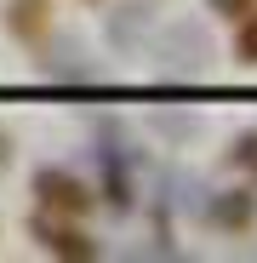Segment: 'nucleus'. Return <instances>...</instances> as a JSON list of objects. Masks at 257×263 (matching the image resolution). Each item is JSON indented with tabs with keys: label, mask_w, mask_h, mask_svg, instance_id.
<instances>
[{
	"label": "nucleus",
	"mask_w": 257,
	"mask_h": 263,
	"mask_svg": "<svg viewBox=\"0 0 257 263\" xmlns=\"http://www.w3.org/2000/svg\"><path fill=\"white\" fill-rule=\"evenodd\" d=\"M40 74L57 80V86H92V80H103V63L92 58V46L80 34H52L46 58H40Z\"/></svg>",
	"instance_id": "f03ea898"
},
{
	"label": "nucleus",
	"mask_w": 257,
	"mask_h": 263,
	"mask_svg": "<svg viewBox=\"0 0 257 263\" xmlns=\"http://www.w3.org/2000/svg\"><path fill=\"white\" fill-rule=\"evenodd\" d=\"M154 23H160V6L154 0H126V6H114L109 12V46L114 52H132V46H143V40L154 34Z\"/></svg>",
	"instance_id": "20e7f679"
},
{
	"label": "nucleus",
	"mask_w": 257,
	"mask_h": 263,
	"mask_svg": "<svg viewBox=\"0 0 257 263\" xmlns=\"http://www.w3.org/2000/svg\"><path fill=\"white\" fill-rule=\"evenodd\" d=\"M6 166H12V132L0 126V172H6Z\"/></svg>",
	"instance_id": "9b49d317"
},
{
	"label": "nucleus",
	"mask_w": 257,
	"mask_h": 263,
	"mask_svg": "<svg viewBox=\"0 0 257 263\" xmlns=\"http://www.w3.org/2000/svg\"><path fill=\"white\" fill-rule=\"evenodd\" d=\"M229 160H234V166H246L251 178H257V132H246V138H240V143L229 149Z\"/></svg>",
	"instance_id": "1a4fd4ad"
},
{
	"label": "nucleus",
	"mask_w": 257,
	"mask_h": 263,
	"mask_svg": "<svg viewBox=\"0 0 257 263\" xmlns=\"http://www.w3.org/2000/svg\"><path fill=\"white\" fill-rule=\"evenodd\" d=\"M234 63H257V6L240 17V29H234Z\"/></svg>",
	"instance_id": "6e6552de"
},
{
	"label": "nucleus",
	"mask_w": 257,
	"mask_h": 263,
	"mask_svg": "<svg viewBox=\"0 0 257 263\" xmlns=\"http://www.w3.org/2000/svg\"><path fill=\"white\" fill-rule=\"evenodd\" d=\"M206 6L218 12V17H246V12L257 6V0H206Z\"/></svg>",
	"instance_id": "9d476101"
},
{
	"label": "nucleus",
	"mask_w": 257,
	"mask_h": 263,
	"mask_svg": "<svg viewBox=\"0 0 257 263\" xmlns=\"http://www.w3.org/2000/svg\"><path fill=\"white\" fill-rule=\"evenodd\" d=\"M154 58H160V74L171 80H200L211 63H218V46H211V34L206 23H166L160 40H154Z\"/></svg>",
	"instance_id": "f257e3e1"
},
{
	"label": "nucleus",
	"mask_w": 257,
	"mask_h": 263,
	"mask_svg": "<svg viewBox=\"0 0 257 263\" xmlns=\"http://www.w3.org/2000/svg\"><path fill=\"white\" fill-rule=\"evenodd\" d=\"M46 23H52V0H12L6 6V29L23 34V40L46 34Z\"/></svg>",
	"instance_id": "0eeeda50"
},
{
	"label": "nucleus",
	"mask_w": 257,
	"mask_h": 263,
	"mask_svg": "<svg viewBox=\"0 0 257 263\" xmlns=\"http://www.w3.org/2000/svg\"><path fill=\"white\" fill-rule=\"evenodd\" d=\"M251 212H257V200L246 195V189H223V195H200V223H211V229H246L251 223Z\"/></svg>",
	"instance_id": "39448f33"
},
{
	"label": "nucleus",
	"mask_w": 257,
	"mask_h": 263,
	"mask_svg": "<svg viewBox=\"0 0 257 263\" xmlns=\"http://www.w3.org/2000/svg\"><path fill=\"white\" fill-rule=\"evenodd\" d=\"M29 229L40 235V246H46V252H57V257H97V252H103L92 235H80V229H63V223H46V217H34Z\"/></svg>",
	"instance_id": "423d86ee"
},
{
	"label": "nucleus",
	"mask_w": 257,
	"mask_h": 263,
	"mask_svg": "<svg viewBox=\"0 0 257 263\" xmlns=\"http://www.w3.org/2000/svg\"><path fill=\"white\" fill-rule=\"evenodd\" d=\"M34 195H40V206H52V212H63V217L92 212V200H97V189L80 183L69 166H40V172H34Z\"/></svg>",
	"instance_id": "7ed1b4c3"
}]
</instances>
